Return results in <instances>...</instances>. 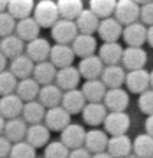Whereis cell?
<instances>
[{"label":"cell","instance_id":"681fc988","mask_svg":"<svg viewBox=\"0 0 153 158\" xmlns=\"http://www.w3.org/2000/svg\"><path fill=\"white\" fill-rule=\"evenodd\" d=\"M148 44L153 48V27H148Z\"/></svg>","mask_w":153,"mask_h":158},{"label":"cell","instance_id":"d6986e66","mask_svg":"<svg viewBox=\"0 0 153 158\" xmlns=\"http://www.w3.org/2000/svg\"><path fill=\"white\" fill-rule=\"evenodd\" d=\"M81 72L78 67H65V69H58V74H57V85L62 88L63 91H69V90H76L78 85L81 81Z\"/></svg>","mask_w":153,"mask_h":158},{"label":"cell","instance_id":"4dcf8cb0","mask_svg":"<svg viewBox=\"0 0 153 158\" xmlns=\"http://www.w3.org/2000/svg\"><path fill=\"white\" fill-rule=\"evenodd\" d=\"M76 25L79 28L81 34L86 35H93L95 32H99V27H100V21H99V16L91 9H85L81 12L78 19H76Z\"/></svg>","mask_w":153,"mask_h":158},{"label":"cell","instance_id":"f35d334b","mask_svg":"<svg viewBox=\"0 0 153 158\" xmlns=\"http://www.w3.org/2000/svg\"><path fill=\"white\" fill-rule=\"evenodd\" d=\"M18 83H19L18 77L11 70H2L0 72V93H2V97L14 93L18 88Z\"/></svg>","mask_w":153,"mask_h":158},{"label":"cell","instance_id":"603a6c76","mask_svg":"<svg viewBox=\"0 0 153 158\" xmlns=\"http://www.w3.org/2000/svg\"><path fill=\"white\" fill-rule=\"evenodd\" d=\"M34 69H35V62L28 56V55H21V56L11 60V63H9V70H11L19 81L30 77V76H34Z\"/></svg>","mask_w":153,"mask_h":158},{"label":"cell","instance_id":"52a82bcc","mask_svg":"<svg viewBox=\"0 0 153 158\" xmlns=\"http://www.w3.org/2000/svg\"><path fill=\"white\" fill-rule=\"evenodd\" d=\"M44 125L49 130L62 132L63 128H67L69 125H70V113H69L65 107H62V106L48 109L46 118H44Z\"/></svg>","mask_w":153,"mask_h":158},{"label":"cell","instance_id":"836d02e7","mask_svg":"<svg viewBox=\"0 0 153 158\" xmlns=\"http://www.w3.org/2000/svg\"><path fill=\"white\" fill-rule=\"evenodd\" d=\"M51 130L42 123H37V125H30L28 127V134H27V139L34 148H42V146H48L49 144V134Z\"/></svg>","mask_w":153,"mask_h":158},{"label":"cell","instance_id":"9c48e42d","mask_svg":"<svg viewBox=\"0 0 153 158\" xmlns=\"http://www.w3.org/2000/svg\"><path fill=\"white\" fill-rule=\"evenodd\" d=\"M86 134L85 128L78 123H70L67 128L62 130V137L60 141L69 148V149H76V148H83L86 142Z\"/></svg>","mask_w":153,"mask_h":158},{"label":"cell","instance_id":"8992f818","mask_svg":"<svg viewBox=\"0 0 153 158\" xmlns=\"http://www.w3.org/2000/svg\"><path fill=\"white\" fill-rule=\"evenodd\" d=\"M130 128V118L125 111L118 113H109L106 121H104V130L111 135H123Z\"/></svg>","mask_w":153,"mask_h":158},{"label":"cell","instance_id":"db71d44e","mask_svg":"<svg viewBox=\"0 0 153 158\" xmlns=\"http://www.w3.org/2000/svg\"><path fill=\"white\" fill-rule=\"evenodd\" d=\"M127 158H139V156H137V155H136V153H134V151H132V153H130V155H129V156H127Z\"/></svg>","mask_w":153,"mask_h":158},{"label":"cell","instance_id":"e0dca14e","mask_svg":"<svg viewBox=\"0 0 153 158\" xmlns=\"http://www.w3.org/2000/svg\"><path fill=\"white\" fill-rule=\"evenodd\" d=\"M108 151L114 158H127L134 151V141H130L127 134H123V135H111L109 137V144H108Z\"/></svg>","mask_w":153,"mask_h":158},{"label":"cell","instance_id":"f6af8a7d","mask_svg":"<svg viewBox=\"0 0 153 158\" xmlns=\"http://www.w3.org/2000/svg\"><path fill=\"white\" fill-rule=\"evenodd\" d=\"M12 146H14V142H11L6 135L0 137V156H2V158H9V156H11Z\"/></svg>","mask_w":153,"mask_h":158},{"label":"cell","instance_id":"f907efd6","mask_svg":"<svg viewBox=\"0 0 153 158\" xmlns=\"http://www.w3.org/2000/svg\"><path fill=\"white\" fill-rule=\"evenodd\" d=\"M6 65H7V56L0 55V69H2V70H6Z\"/></svg>","mask_w":153,"mask_h":158},{"label":"cell","instance_id":"4fadbf2b","mask_svg":"<svg viewBox=\"0 0 153 158\" xmlns=\"http://www.w3.org/2000/svg\"><path fill=\"white\" fill-rule=\"evenodd\" d=\"M74 53L72 46L69 44H55L51 48V55H49V62L55 65L57 69H65V67H70L74 62Z\"/></svg>","mask_w":153,"mask_h":158},{"label":"cell","instance_id":"9a60e30c","mask_svg":"<svg viewBox=\"0 0 153 158\" xmlns=\"http://www.w3.org/2000/svg\"><path fill=\"white\" fill-rule=\"evenodd\" d=\"M148 62V55L142 48H127L123 51V60H121V65L125 67V70H139V69H144Z\"/></svg>","mask_w":153,"mask_h":158},{"label":"cell","instance_id":"3957f363","mask_svg":"<svg viewBox=\"0 0 153 158\" xmlns=\"http://www.w3.org/2000/svg\"><path fill=\"white\" fill-rule=\"evenodd\" d=\"M28 127L30 125L25 121L23 118H14V119H0V128H2V134L9 139L11 142H21L27 139V134H28Z\"/></svg>","mask_w":153,"mask_h":158},{"label":"cell","instance_id":"9f6ffc18","mask_svg":"<svg viewBox=\"0 0 153 158\" xmlns=\"http://www.w3.org/2000/svg\"><path fill=\"white\" fill-rule=\"evenodd\" d=\"M37 158H46V156H37Z\"/></svg>","mask_w":153,"mask_h":158},{"label":"cell","instance_id":"d6a6232c","mask_svg":"<svg viewBox=\"0 0 153 158\" xmlns=\"http://www.w3.org/2000/svg\"><path fill=\"white\" fill-rule=\"evenodd\" d=\"M23 42H25V40L19 39L18 35H9V37H4V39H2V42H0V51H2V55H4V56L14 60V58L21 56L23 51H27V48L23 46Z\"/></svg>","mask_w":153,"mask_h":158},{"label":"cell","instance_id":"5bb4252c","mask_svg":"<svg viewBox=\"0 0 153 158\" xmlns=\"http://www.w3.org/2000/svg\"><path fill=\"white\" fill-rule=\"evenodd\" d=\"M123 25L116 18H106L100 21L99 27V37L104 42H116L120 37H123Z\"/></svg>","mask_w":153,"mask_h":158},{"label":"cell","instance_id":"ac0fdd59","mask_svg":"<svg viewBox=\"0 0 153 158\" xmlns=\"http://www.w3.org/2000/svg\"><path fill=\"white\" fill-rule=\"evenodd\" d=\"M108 144H109V137H108V132H106V130L91 128L90 132L86 134L85 148L91 153V155L108 151Z\"/></svg>","mask_w":153,"mask_h":158},{"label":"cell","instance_id":"1f68e13d","mask_svg":"<svg viewBox=\"0 0 153 158\" xmlns=\"http://www.w3.org/2000/svg\"><path fill=\"white\" fill-rule=\"evenodd\" d=\"M46 113H48V109L39 100H32V102H25V109H23L21 116L28 125H37L44 121Z\"/></svg>","mask_w":153,"mask_h":158},{"label":"cell","instance_id":"74e56055","mask_svg":"<svg viewBox=\"0 0 153 158\" xmlns=\"http://www.w3.org/2000/svg\"><path fill=\"white\" fill-rule=\"evenodd\" d=\"M116 6H118V0H90V9L104 19L114 14Z\"/></svg>","mask_w":153,"mask_h":158},{"label":"cell","instance_id":"8fae6325","mask_svg":"<svg viewBox=\"0 0 153 158\" xmlns=\"http://www.w3.org/2000/svg\"><path fill=\"white\" fill-rule=\"evenodd\" d=\"M81 76L85 77V81H90V79H100L102 77V72L106 69V63L100 60L99 55H93V56H88V58H83L78 65Z\"/></svg>","mask_w":153,"mask_h":158},{"label":"cell","instance_id":"7c38bea8","mask_svg":"<svg viewBox=\"0 0 153 158\" xmlns=\"http://www.w3.org/2000/svg\"><path fill=\"white\" fill-rule=\"evenodd\" d=\"M23 109H25V102L16 93L4 95L0 98V114H2V118L6 119L19 118V114H23Z\"/></svg>","mask_w":153,"mask_h":158},{"label":"cell","instance_id":"2e32d148","mask_svg":"<svg viewBox=\"0 0 153 158\" xmlns=\"http://www.w3.org/2000/svg\"><path fill=\"white\" fill-rule=\"evenodd\" d=\"M129 93L123 88H113V90H108L106 93V98H104V104L108 107L109 113H118V111H125L127 106H129Z\"/></svg>","mask_w":153,"mask_h":158},{"label":"cell","instance_id":"ba28073f","mask_svg":"<svg viewBox=\"0 0 153 158\" xmlns=\"http://www.w3.org/2000/svg\"><path fill=\"white\" fill-rule=\"evenodd\" d=\"M123 40L129 48H142L144 42H148V28L141 21L127 25L123 28Z\"/></svg>","mask_w":153,"mask_h":158},{"label":"cell","instance_id":"8d00e7d4","mask_svg":"<svg viewBox=\"0 0 153 158\" xmlns=\"http://www.w3.org/2000/svg\"><path fill=\"white\" fill-rule=\"evenodd\" d=\"M134 153L139 158H151L153 156V135L141 134L134 139Z\"/></svg>","mask_w":153,"mask_h":158},{"label":"cell","instance_id":"7dc6e473","mask_svg":"<svg viewBox=\"0 0 153 158\" xmlns=\"http://www.w3.org/2000/svg\"><path fill=\"white\" fill-rule=\"evenodd\" d=\"M144 128H146V134L153 135V114L146 118V123H144Z\"/></svg>","mask_w":153,"mask_h":158},{"label":"cell","instance_id":"6f0895ef","mask_svg":"<svg viewBox=\"0 0 153 158\" xmlns=\"http://www.w3.org/2000/svg\"><path fill=\"white\" fill-rule=\"evenodd\" d=\"M151 158H153V156H151Z\"/></svg>","mask_w":153,"mask_h":158},{"label":"cell","instance_id":"6da1fadb","mask_svg":"<svg viewBox=\"0 0 153 158\" xmlns=\"http://www.w3.org/2000/svg\"><path fill=\"white\" fill-rule=\"evenodd\" d=\"M34 18L42 28H53V25L62 16H60L57 2H53V0H40L35 6Z\"/></svg>","mask_w":153,"mask_h":158},{"label":"cell","instance_id":"ee69618b","mask_svg":"<svg viewBox=\"0 0 153 158\" xmlns=\"http://www.w3.org/2000/svg\"><path fill=\"white\" fill-rule=\"evenodd\" d=\"M141 23L153 27V2L141 6Z\"/></svg>","mask_w":153,"mask_h":158},{"label":"cell","instance_id":"44dd1931","mask_svg":"<svg viewBox=\"0 0 153 158\" xmlns=\"http://www.w3.org/2000/svg\"><path fill=\"white\" fill-rule=\"evenodd\" d=\"M62 98H63V90L57 85V83H53V85H46V86L40 88L39 102L44 106L46 109L62 106Z\"/></svg>","mask_w":153,"mask_h":158},{"label":"cell","instance_id":"484cf974","mask_svg":"<svg viewBox=\"0 0 153 158\" xmlns=\"http://www.w3.org/2000/svg\"><path fill=\"white\" fill-rule=\"evenodd\" d=\"M51 48H53V46H49L48 40L39 37V39H35V40H32V42L27 44V55H28L35 63L48 62V58H49V55H51Z\"/></svg>","mask_w":153,"mask_h":158},{"label":"cell","instance_id":"f1b7e54d","mask_svg":"<svg viewBox=\"0 0 153 158\" xmlns=\"http://www.w3.org/2000/svg\"><path fill=\"white\" fill-rule=\"evenodd\" d=\"M40 88H42V86H40L34 77H27V79H21V81L18 83L16 95L19 97L23 102H32V100H37V98H39Z\"/></svg>","mask_w":153,"mask_h":158},{"label":"cell","instance_id":"ffe728a7","mask_svg":"<svg viewBox=\"0 0 153 158\" xmlns=\"http://www.w3.org/2000/svg\"><path fill=\"white\" fill-rule=\"evenodd\" d=\"M100 79H102V83L108 86V90L121 88V85L127 81L125 67L123 65H106V69H104Z\"/></svg>","mask_w":153,"mask_h":158},{"label":"cell","instance_id":"ab89813d","mask_svg":"<svg viewBox=\"0 0 153 158\" xmlns=\"http://www.w3.org/2000/svg\"><path fill=\"white\" fill-rule=\"evenodd\" d=\"M35 149L28 141H21V142H14L11 151V156L9 158H37L35 155Z\"/></svg>","mask_w":153,"mask_h":158},{"label":"cell","instance_id":"30bf717a","mask_svg":"<svg viewBox=\"0 0 153 158\" xmlns=\"http://www.w3.org/2000/svg\"><path fill=\"white\" fill-rule=\"evenodd\" d=\"M83 119H85L86 125H91V127H99L100 123L106 121L108 118V107L104 102H88L83 109Z\"/></svg>","mask_w":153,"mask_h":158},{"label":"cell","instance_id":"d590c367","mask_svg":"<svg viewBox=\"0 0 153 158\" xmlns=\"http://www.w3.org/2000/svg\"><path fill=\"white\" fill-rule=\"evenodd\" d=\"M58 11L63 19H72L76 21L78 16L85 11L83 9V2L81 0H58Z\"/></svg>","mask_w":153,"mask_h":158},{"label":"cell","instance_id":"b9f144b4","mask_svg":"<svg viewBox=\"0 0 153 158\" xmlns=\"http://www.w3.org/2000/svg\"><path fill=\"white\" fill-rule=\"evenodd\" d=\"M16 27H18V21L12 14H9L7 11H4L0 14V35H2V39L14 34Z\"/></svg>","mask_w":153,"mask_h":158},{"label":"cell","instance_id":"e575fe53","mask_svg":"<svg viewBox=\"0 0 153 158\" xmlns=\"http://www.w3.org/2000/svg\"><path fill=\"white\" fill-rule=\"evenodd\" d=\"M35 6L37 4L34 0H11L7 12L12 14L16 19H25V18H30V14H34Z\"/></svg>","mask_w":153,"mask_h":158},{"label":"cell","instance_id":"4316f807","mask_svg":"<svg viewBox=\"0 0 153 158\" xmlns=\"http://www.w3.org/2000/svg\"><path fill=\"white\" fill-rule=\"evenodd\" d=\"M39 32H40V25L35 21L34 16L19 19L16 27V35L19 39H23L25 42H32V40L39 39Z\"/></svg>","mask_w":153,"mask_h":158},{"label":"cell","instance_id":"c3c4849f","mask_svg":"<svg viewBox=\"0 0 153 158\" xmlns=\"http://www.w3.org/2000/svg\"><path fill=\"white\" fill-rule=\"evenodd\" d=\"M91 158H114V156L109 151H102V153H95Z\"/></svg>","mask_w":153,"mask_h":158},{"label":"cell","instance_id":"277c9868","mask_svg":"<svg viewBox=\"0 0 153 158\" xmlns=\"http://www.w3.org/2000/svg\"><path fill=\"white\" fill-rule=\"evenodd\" d=\"M114 18L125 27L132 25V23H137L141 19V7L134 0H118Z\"/></svg>","mask_w":153,"mask_h":158},{"label":"cell","instance_id":"7bdbcfd3","mask_svg":"<svg viewBox=\"0 0 153 158\" xmlns=\"http://www.w3.org/2000/svg\"><path fill=\"white\" fill-rule=\"evenodd\" d=\"M137 106H139V111L144 113L146 116H151L153 114V90L151 88L139 95V98H137Z\"/></svg>","mask_w":153,"mask_h":158},{"label":"cell","instance_id":"7402d4cb","mask_svg":"<svg viewBox=\"0 0 153 158\" xmlns=\"http://www.w3.org/2000/svg\"><path fill=\"white\" fill-rule=\"evenodd\" d=\"M72 49L76 53V56H79L81 60L88 56H93L97 51V39L93 35L79 34L76 37V40L72 42Z\"/></svg>","mask_w":153,"mask_h":158},{"label":"cell","instance_id":"83f0119b","mask_svg":"<svg viewBox=\"0 0 153 158\" xmlns=\"http://www.w3.org/2000/svg\"><path fill=\"white\" fill-rule=\"evenodd\" d=\"M81 91L88 102H104L108 86L102 83V79H90V81H85Z\"/></svg>","mask_w":153,"mask_h":158},{"label":"cell","instance_id":"5b68a950","mask_svg":"<svg viewBox=\"0 0 153 158\" xmlns=\"http://www.w3.org/2000/svg\"><path fill=\"white\" fill-rule=\"evenodd\" d=\"M125 85H127V90L129 91L141 95V93H144L146 90L151 88V74L148 72V70H144V69L130 70V72H127Z\"/></svg>","mask_w":153,"mask_h":158},{"label":"cell","instance_id":"816d5d0a","mask_svg":"<svg viewBox=\"0 0 153 158\" xmlns=\"http://www.w3.org/2000/svg\"><path fill=\"white\" fill-rule=\"evenodd\" d=\"M9 2H11V0H0V9H2V11H7Z\"/></svg>","mask_w":153,"mask_h":158},{"label":"cell","instance_id":"11a10c76","mask_svg":"<svg viewBox=\"0 0 153 158\" xmlns=\"http://www.w3.org/2000/svg\"><path fill=\"white\" fill-rule=\"evenodd\" d=\"M150 74H151V90H153V70H151Z\"/></svg>","mask_w":153,"mask_h":158},{"label":"cell","instance_id":"7a4b0ae2","mask_svg":"<svg viewBox=\"0 0 153 158\" xmlns=\"http://www.w3.org/2000/svg\"><path fill=\"white\" fill-rule=\"evenodd\" d=\"M78 35H79V28L72 19L60 18L51 28V37L55 39L57 44H72Z\"/></svg>","mask_w":153,"mask_h":158},{"label":"cell","instance_id":"bcb514c9","mask_svg":"<svg viewBox=\"0 0 153 158\" xmlns=\"http://www.w3.org/2000/svg\"><path fill=\"white\" fill-rule=\"evenodd\" d=\"M91 156H93V155H91L85 146L83 148H76V149H70V155H69V158H91Z\"/></svg>","mask_w":153,"mask_h":158},{"label":"cell","instance_id":"d4e9b609","mask_svg":"<svg viewBox=\"0 0 153 158\" xmlns=\"http://www.w3.org/2000/svg\"><path fill=\"white\" fill-rule=\"evenodd\" d=\"M123 51L118 42H104L99 48V56L106 65H118L123 60Z\"/></svg>","mask_w":153,"mask_h":158},{"label":"cell","instance_id":"f5cc1de1","mask_svg":"<svg viewBox=\"0 0 153 158\" xmlns=\"http://www.w3.org/2000/svg\"><path fill=\"white\" fill-rule=\"evenodd\" d=\"M136 4H139V6H144V4H150V2H153V0H134Z\"/></svg>","mask_w":153,"mask_h":158},{"label":"cell","instance_id":"60d3db41","mask_svg":"<svg viewBox=\"0 0 153 158\" xmlns=\"http://www.w3.org/2000/svg\"><path fill=\"white\" fill-rule=\"evenodd\" d=\"M70 149H69L62 141H51L44 149L46 158H69Z\"/></svg>","mask_w":153,"mask_h":158},{"label":"cell","instance_id":"f546056e","mask_svg":"<svg viewBox=\"0 0 153 158\" xmlns=\"http://www.w3.org/2000/svg\"><path fill=\"white\" fill-rule=\"evenodd\" d=\"M57 74H58L57 67L51 62H40V63H35L32 77L40 86H46V85H53V81H57Z\"/></svg>","mask_w":153,"mask_h":158},{"label":"cell","instance_id":"cb8c5ba5","mask_svg":"<svg viewBox=\"0 0 153 158\" xmlns=\"http://www.w3.org/2000/svg\"><path fill=\"white\" fill-rule=\"evenodd\" d=\"M88 104L83 95L81 90H69V91H63V98H62V107H65L70 114H78V113H83L85 106Z\"/></svg>","mask_w":153,"mask_h":158}]
</instances>
